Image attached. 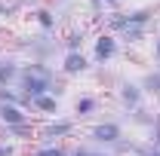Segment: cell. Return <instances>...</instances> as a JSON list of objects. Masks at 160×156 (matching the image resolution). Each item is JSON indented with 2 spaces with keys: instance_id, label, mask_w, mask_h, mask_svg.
I'll return each mask as SVG.
<instances>
[{
  "instance_id": "484cf974",
  "label": "cell",
  "mask_w": 160,
  "mask_h": 156,
  "mask_svg": "<svg viewBox=\"0 0 160 156\" xmlns=\"http://www.w3.org/2000/svg\"><path fill=\"white\" fill-rule=\"evenodd\" d=\"M56 3H71V0H56Z\"/></svg>"
},
{
  "instance_id": "7402d4cb",
  "label": "cell",
  "mask_w": 160,
  "mask_h": 156,
  "mask_svg": "<svg viewBox=\"0 0 160 156\" xmlns=\"http://www.w3.org/2000/svg\"><path fill=\"white\" fill-rule=\"evenodd\" d=\"M0 156H19V144L9 138H0Z\"/></svg>"
},
{
  "instance_id": "ba28073f",
  "label": "cell",
  "mask_w": 160,
  "mask_h": 156,
  "mask_svg": "<svg viewBox=\"0 0 160 156\" xmlns=\"http://www.w3.org/2000/svg\"><path fill=\"white\" fill-rule=\"evenodd\" d=\"M92 71V61L86 52H62L59 58V77L65 80H80Z\"/></svg>"
},
{
  "instance_id": "9a60e30c",
  "label": "cell",
  "mask_w": 160,
  "mask_h": 156,
  "mask_svg": "<svg viewBox=\"0 0 160 156\" xmlns=\"http://www.w3.org/2000/svg\"><path fill=\"white\" fill-rule=\"evenodd\" d=\"M139 83H142V89H145V95H148V98H154V101L160 98V67L145 71V74L139 77Z\"/></svg>"
},
{
  "instance_id": "4fadbf2b",
  "label": "cell",
  "mask_w": 160,
  "mask_h": 156,
  "mask_svg": "<svg viewBox=\"0 0 160 156\" xmlns=\"http://www.w3.org/2000/svg\"><path fill=\"white\" fill-rule=\"evenodd\" d=\"M31 122V113L19 104H0V126H25Z\"/></svg>"
},
{
  "instance_id": "2e32d148",
  "label": "cell",
  "mask_w": 160,
  "mask_h": 156,
  "mask_svg": "<svg viewBox=\"0 0 160 156\" xmlns=\"http://www.w3.org/2000/svg\"><path fill=\"white\" fill-rule=\"evenodd\" d=\"M28 156H71V147L68 144H37L34 141Z\"/></svg>"
},
{
  "instance_id": "8fae6325",
  "label": "cell",
  "mask_w": 160,
  "mask_h": 156,
  "mask_svg": "<svg viewBox=\"0 0 160 156\" xmlns=\"http://www.w3.org/2000/svg\"><path fill=\"white\" fill-rule=\"evenodd\" d=\"M89 37H92V34H89L83 25H74V28H68L59 37V46H62V52H86Z\"/></svg>"
},
{
  "instance_id": "7a4b0ae2",
  "label": "cell",
  "mask_w": 160,
  "mask_h": 156,
  "mask_svg": "<svg viewBox=\"0 0 160 156\" xmlns=\"http://www.w3.org/2000/svg\"><path fill=\"white\" fill-rule=\"evenodd\" d=\"M16 89H19L25 98H31V101L40 98V95H56V98H62L65 83L56 77V67H49V64H43V61H22Z\"/></svg>"
},
{
  "instance_id": "5b68a950",
  "label": "cell",
  "mask_w": 160,
  "mask_h": 156,
  "mask_svg": "<svg viewBox=\"0 0 160 156\" xmlns=\"http://www.w3.org/2000/svg\"><path fill=\"white\" fill-rule=\"evenodd\" d=\"M123 138H126L123 122H120V119H111V117L96 119V122L86 129V141H89V144H96V147H105V150H111V147L120 144Z\"/></svg>"
},
{
  "instance_id": "ffe728a7",
  "label": "cell",
  "mask_w": 160,
  "mask_h": 156,
  "mask_svg": "<svg viewBox=\"0 0 160 156\" xmlns=\"http://www.w3.org/2000/svg\"><path fill=\"white\" fill-rule=\"evenodd\" d=\"M148 144L160 150V110H154V122H151V129H148Z\"/></svg>"
},
{
  "instance_id": "44dd1931",
  "label": "cell",
  "mask_w": 160,
  "mask_h": 156,
  "mask_svg": "<svg viewBox=\"0 0 160 156\" xmlns=\"http://www.w3.org/2000/svg\"><path fill=\"white\" fill-rule=\"evenodd\" d=\"M132 156H160V150H154L148 141H136V147H132Z\"/></svg>"
},
{
  "instance_id": "e0dca14e",
  "label": "cell",
  "mask_w": 160,
  "mask_h": 156,
  "mask_svg": "<svg viewBox=\"0 0 160 156\" xmlns=\"http://www.w3.org/2000/svg\"><path fill=\"white\" fill-rule=\"evenodd\" d=\"M126 119H129V126H136V129H151V122H154V110L145 104V107H139V110L126 113Z\"/></svg>"
},
{
  "instance_id": "cb8c5ba5",
  "label": "cell",
  "mask_w": 160,
  "mask_h": 156,
  "mask_svg": "<svg viewBox=\"0 0 160 156\" xmlns=\"http://www.w3.org/2000/svg\"><path fill=\"white\" fill-rule=\"evenodd\" d=\"M89 12L99 19V12H105V3H102V0H89Z\"/></svg>"
},
{
  "instance_id": "7c38bea8",
  "label": "cell",
  "mask_w": 160,
  "mask_h": 156,
  "mask_svg": "<svg viewBox=\"0 0 160 156\" xmlns=\"http://www.w3.org/2000/svg\"><path fill=\"white\" fill-rule=\"evenodd\" d=\"M43 117V119H52V117H62V98L56 95H40L31 101V117Z\"/></svg>"
},
{
  "instance_id": "9c48e42d",
  "label": "cell",
  "mask_w": 160,
  "mask_h": 156,
  "mask_svg": "<svg viewBox=\"0 0 160 156\" xmlns=\"http://www.w3.org/2000/svg\"><path fill=\"white\" fill-rule=\"evenodd\" d=\"M28 19H31V25L37 28L40 34H56V28H59L62 16L56 12V6H46V3H34V6L28 9Z\"/></svg>"
},
{
  "instance_id": "603a6c76",
  "label": "cell",
  "mask_w": 160,
  "mask_h": 156,
  "mask_svg": "<svg viewBox=\"0 0 160 156\" xmlns=\"http://www.w3.org/2000/svg\"><path fill=\"white\" fill-rule=\"evenodd\" d=\"M151 55H154V64L160 67V34L154 37V43H151Z\"/></svg>"
},
{
  "instance_id": "d4e9b609",
  "label": "cell",
  "mask_w": 160,
  "mask_h": 156,
  "mask_svg": "<svg viewBox=\"0 0 160 156\" xmlns=\"http://www.w3.org/2000/svg\"><path fill=\"white\" fill-rule=\"evenodd\" d=\"M102 3H105V9H117L123 0H102Z\"/></svg>"
},
{
  "instance_id": "30bf717a",
  "label": "cell",
  "mask_w": 160,
  "mask_h": 156,
  "mask_svg": "<svg viewBox=\"0 0 160 156\" xmlns=\"http://www.w3.org/2000/svg\"><path fill=\"white\" fill-rule=\"evenodd\" d=\"M102 113V98L92 95V92H80L74 101H71V117L83 122V119H96Z\"/></svg>"
},
{
  "instance_id": "52a82bcc",
  "label": "cell",
  "mask_w": 160,
  "mask_h": 156,
  "mask_svg": "<svg viewBox=\"0 0 160 156\" xmlns=\"http://www.w3.org/2000/svg\"><path fill=\"white\" fill-rule=\"evenodd\" d=\"M114 95H117V104H120V110H123V113H132V110H139V107L148 104V95H145L142 83H139V80H132V77L117 80Z\"/></svg>"
},
{
  "instance_id": "6da1fadb",
  "label": "cell",
  "mask_w": 160,
  "mask_h": 156,
  "mask_svg": "<svg viewBox=\"0 0 160 156\" xmlns=\"http://www.w3.org/2000/svg\"><path fill=\"white\" fill-rule=\"evenodd\" d=\"M157 19L154 6H132V9H111L105 19V31H111L120 40V46H139L142 40H148L151 25Z\"/></svg>"
},
{
  "instance_id": "277c9868",
  "label": "cell",
  "mask_w": 160,
  "mask_h": 156,
  "mask_svg": "<svg viewBox=\"0 0 160 156\" xmlns=\"http://www.w3.org/2000/svg\"><path fill=\"white\" fill-rule=\"evenodd\" d=\"M80 129V122L74 117H52V119H43L37 126V144H65L68 138H74Z\"/></svg>"
},
{
  "instance_id": "3957f363",
  "label": "cell",
  "mask_w": 160,
  "mask_h": 156,
  "mask_svg": "<svg viewBox=\"0 0 160 156\" xmlns=\"http://www.w3.org/2000/svg\"><path fill=\"white\" fill-rule=\"evenodd\" d=\"M86 55H89V61H92V67H108V64L117 61V55H120V40L114 37L111 31L99 28V31L89 37Z\"/></svg>"
},
{
  "instance_id": "ac0fdd59",
  "label": "cell",
  "mask_w": 160,
  "mask_h": 156,
  "mask_svg": "<svg viewBox=\"0 0 160 156\" xmlns=\"http://www.w3.org/2000/svg\"><path fill=\"white\" fill-rule=\"evenodd\" d=\"M71 156H111L105 147H96V144H89V141H80L71 147Z\"/></svg>"
},
{
  "instance_id": "d6986e66",
  "label": "cell",
  "mask_w": 160,
  "mask_h": 156,
  "mask_svg": "<svg viewBox=\"0 0 160 156\" xmlns=\"http://www.w3.org/2000/svg\"><path fill=\"white\" fill-rule=\"evenodd\" d=\"M25 6V0H0V19H12Z\"/></svg>"
},
{
  "instance_id": "8992f818",
  "label": "cell",
  "mask_w": 160,
  "mask_h": 156,
  "mask_svg": "<svg viewBox=\"0 0 160 156\" xmlns=\"http://www.w3.org/2000/svg\"><path fill=\"white\" fill-rule=\"evenodd\" d=\"M19 49L28 55V61H43L49 64V58L56 55V49H62L59 40H52V34H31V37H19Z\"/></svg>"
},
{
  "instance_id": "5bb4252c",
  "label": "cell",
  "mask_w": 160,
  "mask_h": 156,
  "mask_svg": "<svg viewBox=\"0 0 160 156\" xmlns=\"http://www.w3.org/2000/svg\"><path fill=\"white\" fill-rule=\"evenodd\" d=\"M22 61L16 55H0V86H16Z\"/></svg>"
}]
</instances>
